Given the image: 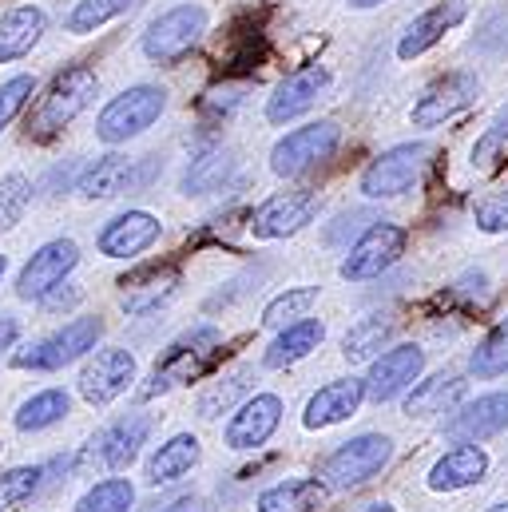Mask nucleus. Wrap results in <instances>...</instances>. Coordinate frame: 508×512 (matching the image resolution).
<instances>
[{"label": "nucleus", "mask_w": 508, "mask_h": 512, "mask_svg": "<svg viewBox=\"0 0 508 512\" xmlns=\"http://www.w3.org/2000/svg\"><path fill=\"white\" fill-rule=\"evenodd\" d=\"M16 338H20V322H16L12 314H0V354H4V350H12V346H16Z\"/></svg>", "instance_id": "48"}, {"label": "nucleus", "mask_w": 508, "mask_h": 512, "mask_svg": "<svg viewBox=\"0 0 508 512\" xmlns=\"http://www.w3.org/2000/svg\"><path fill=\"white\" fill-rule=\"evenodd\" d=\"M96 92H100V76H96L92 68L72 64V68H64V72H56V80H52L48 92L40 96L36 112L28 116V131H32L36 139L56 135V131L68 128V124L96 100Z\"/></svg>", "instance_id": "3"}, {"label": "nucleus", "mask_w": 508, "mask_h": 512, "mask_svg": "<svg viewBox=\"0 0 508 512\" xmlns=\"http://www.w3.org/2000/svg\"><path fill=\"white\" fill-rule=\"evenodd\" d=\"M465 12H469V8H465L461 0H441V4L425 8V12L401 32V40H397V56H401V60H417V56H425L433 44L445 40L449 28H457V24L465 20Z\"/></svg>", "instance_id": "23"}, {"label": "nucleus", "mask_w": 508, "mask_h": 512, "mask_svg": "<svg viewBox=\"0 0 508 512\" xmlns=\"http://www.w3.org/2000/svg\"><path fill=\"white\" fill-rule=\"evenodd\" d=\"M167 112V92L159 84H135L120 96H112L96 120V135L108 143V147H120L127 139L143 135L159 116Z\"/></svg>", "instance_id": "6"}, {"label": "nucleus", "mask_w": 508, "mask_h": 512, "mask_svg": "<svg viewBox=\"0 0 508 512\" xmlns=\"http://www.w3.org/2000/svg\"><path fill=\"white\" fill-rule=\"evenodd\" d=\"M44 28H48V16L36 4H20V8L4 12L0 16V64L28 56L36 48V40L44 36Z\"/></svg>", "instance_id": "28"}, {"label": "nucleus", "mask_w": 508, "mask_h": 512, "mask_svg": "<svg viewBox=\"0 0 508 512\" xmlns=\"http://www.w3.org/2000/svg\"><path fill=\"white\" fill-rule=\"evenodd\" d=\"M32 203V179L20 171H8L0 179V231H12Z\"/></svg>", "instance_id": "40"}, {"label": "nucleus", "mask_w": 508, "mask_h": 512, "mask_svg": "<svg viewBox=\"0 0 508 512\" xmlns=\"http://www.w3.org/2000/svg\"><path fill=\"white\" fill-rule=\"evenodd\" d=\"M155 512H219L203 493H175V497H163Z\"/></svg>", "instance_id": "45"}, {"label": "nucleus", "mask_w": 508, "mask_h": 512, "mask_svg": "<svg viewBox=\"0 0 508 512\" xmlns=\"http://www.w3.org/2000/svg\"><path fill=\"white\" fill-rule=\"evenodd\" d=\"M385 0H350V8H378Z\"/></svg>", "instance_id": "50"}, {"label": "nucleus", "mask_w": 508, "mask_h": 512, "mask_svg": "<svg viewBox=\"0 0 508 512\" xmlns=\"http://www.w3.org/2000/svg\"><path fill=\"white\" fill-rule=\"evenodd\" d=\"M100 338H104V318H100V314L72 318L68 326L52 330L48 338H40V342L16 350V354H12V366H16V370H32V374H52V370H64V366L80 362L84 354H92Z\"/></svg>", "instance_id": "4"}, {"label": "nucleus", "mask_w": 508, "mask_h": 512, "mask_svg": "<svg viewBox=\"0 0 508 512\" xmlns=\"http://www.w3.org/2000/svg\"><path fill=\"white\" fill-rule=\"evenodd\" d=\"M326 497L330 489L322 485V477H290V481L262 489L254 512H314L326 505Z\"/></svg>", "instance_id": "27"}, {"label": "nucleus", "mask_w": 508, "mask_h": 512, "mask_svg": "<svg viewBox=\"0 0 508 512\" xmlns=\"http://www.w3.org/2000/svg\"><path fill=\"white\" fill-rule=\"evenodd\" d=\"M358 512H397L389 501H378V505H366V509H358Z\"/></svg>", "instance_id": "49"}, {"label": "nucleus", "mask_w": 508, "mask_h": 512, "mask_svg": "<svg viewBox=\"0 0 508 512\" xmlns=\"http://www.w3.org/2000/svg\"><path fill=\"white\" fill-rule=\"evenodd\" d=\"M477 227L485 235H508V195H493L485 203H477Z\"/></svg>", "instance_id": "44"}, {"label": "nucleus", "mask_w": 508, "mask_h": 512, "mask_svg": "<svg viewBox=\"0 0 508 512\" xmlns=\"http://www.w3.org/2000/svg\"><path fill=\"white\" fill-rule=\"evenodd\" d=\"M32 92H36V80H32V76H12V80L0 84V131L8 128V124L28 108Z\"/></svg>", "instance_id": "42"}, {"label": "nucleus", "mask_w": 508, "mask_h": 512, "mask_svg": "<svg viewBox=\"0 0 508 512\" xmlns=\"http://www.w3.org/2000/svg\"><path fill=\"white\" fill-rule=\"evenodd\" d=\"M425 370V350L421 346H389L381 358L370 362V378H366V397L370 401H393L401 393H409L421 382Z\"/></svg>", "instance_id": "18"}, {"label": "nucleus", "mask_w": 508, "mask_h": 512, "mask_svg": "<svg viewBox=\"0 0 508 512\" xmlns=\"http://www.w3.org/2000/svg\"><path fill=\"white\" fill-rule=\"evenodd\" d=\"M231 171H235V159L227 147H203L183 175V195H211L231 179Z\"/></svg>", "instance_id": "31"}, {"label": "nucleus", "mask_w": 508, "mask_h": 512, "mask_svg": "<svg viewBox=\"0 0 508 512\" xmlns=\"http://www.w3.org/2000/svg\"><path fill=\"white\" fill-rule=\"evenodd\" d=\"M163 235V223L151 211H124L116 219H108L96 235V247L104 258H135L151 251Z\"/></svg>", "instance_id": "19"}, {"label": "nucleus", "mask_w": 508, "mask_h": 512, "mask_svg": "<svg viewBox=\"0 0 508 512\" xmlns=\"http://www.w3.org/2000/svg\"><path fill=\"white\" fill-rule=\"evenodd\" d=\"M489 512H508V501H501V505H493Z\"/></svg>", "instance_id": "52"}, {"label": "nucleus", "mask_w": 508, "mask_h": 512, "mask_svg": "<svg viewBox=\"0 0 508 512\" xmlns=\"http://www.w3.org/2000/svg\"><path fill=\"white\" fill-rule=\"evenodd\" d=\"M508 429V389H493V393H481L465 405L453 409V417L445 421V437L449 441H461V445H481L497 433Z\"/></svg>", "instance_id": "17"}, {"label": "nucleus", "mask_w": 508, "mask_h": 512, "mask_svg": "<svg viewBox=\"0 0 508 512\" xmlns=\"http://www.w3.org/2000/svg\"><path fill=\"white\" fill-rule=\"evenodd\" d=\"M278 425H282V397L278 393H254L231 413V421L223 429V445L235 453H251L278 433Z\"/></svg>", "instance_id": "16"}, {"label": "nucleus", "mask_w": 508, "mask_h": 512, "mask_svg": "<svg viewBox=\"0 0 508 512\" xmlns=\"http://www.w3.org/2000/svg\"><path fill=\"white\" fill-rule=\"evenodd\" d=\"M370 223H378L370 211H342V215L322 231V243H326V247H350Z\"/></svg>", "instance_id": "43"}, {"label": "nucleus", "mask_w": 508, "mask_h": 512, "mask_svg": "<svg viewBox=\"0 0 508 512\" xmlns=\"http://www.w3.org/2000/svg\"><path fill=\"white\" fill-rule=\"evenodd\" d=\"M199 461H203V445H199V437H195V433H175V437H167V441L147 457L143 481H147L151 489H159V485H175V481H183Z\"/></svg>", "instance_id": "25"}, {"label": "nucleus", "mask_w": 508, "mask_h": 512, "mask_svg": "<svg viewBox=\"0 0 508 512\" xmlns=\"http://www.w3.org/2000/svg\"><path fill=\"white\" fill-rule=\"evenodd\" d=\"M48 473L52 465H20V469L0 473V512H16L32 497H40V489L48 485Z\"/></svg>", "instance_id": "33"}, {"label": "nucleus", "mask_w": 508, "mask_h": 512, "mask_svg": "<svg viewBox=\"0 0 508 512\" xmlns=\"http://www.w3.org/2000/svg\"><path fill=\"white\" fill-rule=\"evenodd\" d=\"M322 338H326V326H322L318 318H298V322L282 326L278 338L262 350V366H266V370H286V366L310 358V354L322 346Z\"/></svg>", "instance_id": "26"}, {"label": "nucleus", "mask_w": 508, "mask_h": 512, "mask_svg": "<svg viewBox=\"0 0 508 512\" xmlns=\"http://www.w3.org/2000/svg\"><path fill=\"white\" fill-rule=\"evenodd\" d=\"M473 52L481 56H505L508 52V8H497L481 20L477 36H473Z\"/></svg>", "instance_id": "41"}, {"label": "nucleus", "mask_w": 508, "mask_h": 512, "mask_svg": "<svg viewBox=\"0 0 508 512\" xmlns=\"http://www.w3.org/2000/svg\"><path fill=\"white\" fill-rule=\"evenodd\" d=\"M68 409H72V397H68L64 389H40V393H32L28 401H20L12 425H16L20 433H40V429L60 425V421L68 417Z\"/></svg>", "instance_id": "32"}, {"label": "nucleus", "mask_w": 508, "mask_h": 512, "mask_svg": "<svg viewBox=\"0 0 508 512\" xmlns=\"http://www.w3.org/2000/svg\"><path fill=\"white\" fill-rule=\"evenodd\" d=\"M80 266V247L72 239H52L44 243L36 255L24 262L20 278H16V298L24 302H40L48 290H56L60 282H68V274Z\"/></svg>", "instance_id": "15"}, {"label": "nucleus", "mask_w": 508, "mask_h": 512, "mask_svg": "<svg viewBox=\"0 0 508 512\" xmlns=\"http://www.w3.org/2000/svg\"><path fill=\"white\" fill-rule=\"evenodd\" d=\"M151 429H155V421L147 413H120L116 421H108L96 437H88L80 445V453L72 457V469L76 473H124L143 453Z\"/></svg>", "instance_id": "2"}, {"label": "nucleus", "mask_w": 508, "mask_h": 512, "mask_svg": "<svg viewBox=\"0 0 508 512\" xmlns=\"http://www.w3.org/2000/svg\"><path fill=\"white\" fill-rule=\"evenodd\" d=\"M314 302H318V286H290V290H282L278 298L266 302L262 326L282 330V326H290V322H298V318H310V306H314Z\"/></svg>", "instance_id": "37"}, {"label": "nucleus", "mask_w": 508, "mask_h": 512, "mask_svg": "<svg viewBox=\"0 0 508 512\" xmlns=\"http://www.w3.org/2000/svg\"><path fill=\"white\" fill-rule=\"evenodd\" d=\"M429 155H433V147L421 143V139L417 143H397V147L381 151L378 159H370V167L358 179L362 195L366 199H397V195L413 191L421 171L429 167Z\"/></svg>", "instance_id": "8"}, {"label": "nucleus", "mask_w": 508, "mask_h": 512, "mask_svg": "<svg viewBox=\"0 0 508 512\" xmlns=\"http://www.w3.org/2000/svg\"><path fill=\"white\" fill-rule=\"evenodd\" d=\"M405 243H409V235H405V227H397V223H370L346 251L350 255L342 258V266H338V274L346 278V282H374L381 278L385 270H393L401 255H405Z\"/></svg>", "instance_id": "10"}, {"label": "nucleus", "mask_w": 508, "mask_h": 512, "mask_svg": "<svg viewBox=\"0 0 508 512\" xmlns=\"http://www.w3.org/2000/svg\"><path fill=\"white\" fill-rule=\"evenodd\" d=\"M4 270H8V258L0 255V282H4Z\"/></svg>", "instance_id": "51"}, {"label": "nucleus", "mask_w": 508, "mask_h": 512, "mask_svg": "<svg viewBox=\"0 0 508 512\" xmlns=\"http://www.w3.org/2000/svg\"><path fill=\"white\" fill-rule=\"evenodd\" d=\"M366 401V378H338V382H326L310 401H306V413H302V425L306 429H330V425H342L358 413V405Z\"/></svg>", "instance_id": "21"}, {"label": "nucleus", "mask_w": 508, "mask_h": 512, "mask_svg": "<svg viewBox=\"0 0 508 512\" xmlns=\"http://www.w3.org/2000/svg\"><path fill=\"white\" fill-rule=\"evenodd\" d=\"M203 32H207V8L203 4H175L147 24L139 48L151 64H175L199 44Z\"/></svg>", "instance_id": "7"}, {"label": "nucleus", "mask_w": 508, "mask_h": 512, "mask_svg": "<svg viewBox=\"0 0 508 512\" xmlns=\"http://www.w3.org/2000/svg\"><path fill=\"white\" fill-rule=\"evenodd\" d=\"M485 473H489V453L481 445H457V449H449L445 457L433 461L425 485L433 493H461V489L481 485Z\"/></svg>", "instance_id": "24"}, {"label": "nucleus", "mask_w": 508, "mask_h": 512, "mask_svg": "<svg viewBox=\"0 0 508 512\" xmlns=\"http://www.w3.org/2000/svg\"><path fill=\"white\" fill-rule=\"evenodd\" d=\"M80 163H64V167H52L48 171V179H44V191H52V195H60V191H76V179H80Z\"/></svg>", "instance_id": "46"}, {"label": "nucleus", "mask_w": 508, "mask_h": 512, "mask_svg": "<svg viewBox=\"0 0 508 512\" xmlns=\"http://www.w3.org/2000/svg\"><path fill=\"white\" fill-rule=\"evenodd\" d=\"M155 179V155L147 159H124V155H104L96 163H88L76 179V195L84 199H116L124 191L147 187Z\"/></svg>", "instance_id": "12"}, {"label": "nucleus", "mask_w": 508, "mask_h": 512, "mask_svg": "<svg viewBox=\"0 0 508 512\" xmlns=\"http://www.w3.org/2000/svg\"><path fill=\"white\" fill-rule=\"evenodd\" d=\"M318 215V195L314 191H278L262 207L251 211V235L270 243V239H290L302 227H310Z\"/></svg>", "instance_id": "14"}, {"label": "nucleus", "mask_w": 508, "mask_h": 512, "mask_svg": "<svg viewBox=\"0 0 508 512\" xmlns=\"http://www.w3.org/2000/svg\"><path fill=\"white\" fill-rule=\"evenodd\" d=\"M389 338H393V322H389L385 314H370V318H362V322H354V326L346 330L342 358H346L350 366L374 362V358H381V350L389 346Z\"/></svg>", "instance_id": "30"}, {"label": "nucleus", "mask_w": 508, "mask_h": 512, "mask_svg": "<svg viewBox=\"0 0 508 512\" xmlns=\"http://www.w3.org/2000/svg\"><path fill=\"white\" fill-rule=\"evenodd\" d=\"M330 88V72L326 68H302V72H294V76H286L278 88H274V96L266 100V120L270 124H290V120H298V116H306L318 100H322V92Z\"/></svg>", "instance_id": "20"}, {"label": "nucleus", "mask_w": 508, "mask_h": 512, "mask_svg": "<svg viewBox=\"0 0 508 512\" xmlns=\"http://www.w3.org/2000/svg\"><path fill=\"white\" fill-rule=\"evenodd\" d=\"M338 143H342V128L334 120H318V124L286 131L270 151V171L282 179H298V175L322 167L338 151Z\"/></svg>", "instance_id": "9"}, {"label": "nucleus", "mask_w": 508, "mask_h": 512, "mask_svg": "<svg viewBox=\"0 0 508 512\" xmlns=\"http://www.w3.org/2000/svg\"><path fill=\"white\" fill-rule=\"evenodd\" d=\"M135 354L124 350V346H108V350H96L88 358V366L80 370V397L88 405H112L116 397H124L127 389L135 385Z\"/></svg>", "instance_id": "13"}, {"label": "nucleus", "mask_w": 508, "mask_h": 512, "mask_svg": "<svg viewBox=\"0 0 508 512\" xmlns=\"http://www.w3.org/2000/svg\"><path fill=\"white\" fill-rule=\"evenodd\" d=\"M247 389H251V374H247V370H239V374H231V378H219V382H211L195 397V413L207 417V421L219 417V413H231L235 405L247 401Z\"/></svg>", "instance_id": "36"}, {"label": "nucleus", "mask_w": 508, "mask_h": 512, "mask_svg": "<svg viewBox=\"0 0 508 512\" xmlns=\"http://www.w3.org/2000/svg\"><path fill=\"white\" fill-rule=\"evenodd\" d=\"M465 393V382L457 374H433L425 382H417L405 397V413L409 417H433V413H449Z\"/></svg>", "instance_id": "29"}, {"label": "nucleus", "mask_w": 508, "mask_h": 512, "mask_svg": "<svg viewBox=\"0 0 508 512\" xmlns=\"http://www.w3.org/2000/svg\"><path fill=\"white\" fill-rule=\"evenodd\" d=\"M139 0H76V8L64 16V28L72 36H88V32H100L104 24L120 20L124 12H131Z\"/></svg>", "instance_id": "35"}, {"label": "nucleus", "mask_w": 508, "mask_h": 512, "mask_svg": "<svg viewBox=\"0 0 508 512\" xmlns=\"http://www.w3.org/2000/svg\"><path fill=\"white\" fill-rule=\"evenodd\" d=\"M477 96H481L477 72H469V68L445 72V76H437V80L417 96V104L409 108V120H413V128H441V124H449L453 116H461L465 108H473Z\"/></svg>", "instance_id": "11"}, {"label": "nucleus", "mask_w": 508, "mask_h": 512, "mask_svg": "<svg viewBox=\"0 0 508 512\" xmlns=\"http://www.w3.org/2000/svg\"><path fill=\"white\" fill-rule=\"evenodd\" d=\"M501 163H508V104L489 120V128L473 143V167L477 171H497Z\"/></svg>", "instance_id": "39"}, {"label": "nucleus", "mask_w": 508, "mask_h": 512, "mask_svg": "<svg viewBox=\"0 0 508 512\" xmlns=\"http://www.w3.org/2000/svg\"><path fill=\"white\" fill-rule=\"evenodd\" d=\"M393 461V441L385 433H358L350 441H342L318 469L322 485L334 489V493H350V489H362L378 477L381 469Z\"/></svg>", "instance_id": "5"}, {"label": "nucleus", "mask_w": 508, "mask_h": 512, "mask_svg": "<svg viewBox=\"0 0 508 512\" xmlns=\"http://www.w3.org/2000/svg\"><path fill=\"white\" fill-rule=\"evenodd\" d=\"M219 346H223V330L211 326V322H199L191 330H183L167 350L163 358L155 362L151 370V385H143V397H155V393H167L175 385H187L195 378H203L215 358H219Z\"/></svg>", "instance_id": "1"}, {"label": "nucleus", "mask_w": 508, "mask_h": 512, "mask_svg": "<svg viewBox=\"0 0 508 512\" xmlns=\"http://www.w3.org/2000/svg\"><path fill=\"white\" fill-rule=\"evenodd\" d=\"M469 374L481 378V382H493V378L508 374V318H501V322L477 342V350H473V358H469Z\"/></svg>", "instance_id": "34"}, {"label": "nucleus", "mask_w": 508, "mask_h": 512, "mask_svg": "<svg viewBox=\"0 0 508 512\" xmlns=\"http://www.w3.org/2000/svg\"><path fill=\"white\" fill-rule=\"evenodd\" d=\"M80 298H84V294H80L72 282H60L56 290H48V294L40 298V306H44V310H68V306H76Z\"/></svg>", "instance_id": "47"}, {"label": "nucleus", "mask_w": 508, "mask_h": 512, "mask_svg": "<svg viewBox=\"0 0 508 512\" xmlns=\"http://www.w3.org/2000/svg\"><path fill=\"white\" fill-rule=\"evenodd\" d=\"M179 290V270L175 266H139L120 278V302L127 314H151L167 306Z\"/></svg>", "instance_id": "22"}, {"label": "nucleus", "mask_w": 508, "mask_h": 512, "mask_svg": "<svg viewBox=\"0 0 508 512\" xmlns=\"http://www.w3.org/2000/svg\"><path fill=\"white\" fill-rule=\"evenodd\" d=\"M135 505V485L127 477H108V481H96L72 512H131Z\"/></svg>", "instance_id": "38"}]
</instances>
